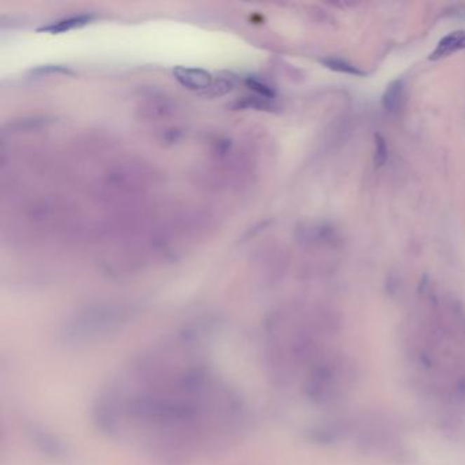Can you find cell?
Returning <instances> with one entry per match:
<instances>
[{"label": "cell", "instance_id": "cell-5", "mask_svg": "<svg viewBox=\"0 0 465 465\" xmlns=\"http://www.w3.org/2000/svg\"><path fill=\"white\" fill-rule=\"evenodd\" d=\"M323 66L328 67L332 72L336 73L348 74V75H355V76H365L366 73L356 67L355 65L349 63L345 59H339V58H326L322 60Z\"/></svg>", "mask_w": 465, "mask_h": 465}, {"label": "cell", "instance_id": "cell-4", "mask_svg": "<svg viewBox=\"0 0 465 465\" xmlns=\"http://www.w3.org/2000/svg\"><path fill=\"white\" fill-rule=\"evenodd\" d=\"M92 20H93L92 15H78V17H72V18H66V20L58 21L56 24L46 26L41 30L43 32H48V33H52V34H59V33H65V32L73 30V29H76V27L85 26V25L89 24Z\"/></svg>", "mask_w": 465, "mask_h": 465}, {"label": "cell", "instance_id": "cell-3", "mask_svg": "<svg viewBox=\"0 0 465 465\" xmlns=\"http://www.w3.org/2000/svg\"><path fill=\"white\" fill-rule=\"evenodd\" d=\"M403 101H404V83L401 79H394L386 86L382 95V107L388 114L394 115L401 109Z\"/></svg>", "mask_w": 465, "mask_h": 465}, {"label": "cell", "instance_id": "cell-6", "mask_svg": "<svg viewBox=\"0 0 465 465\" xmlns=\"http://www.w3.org/2000/svg\"><path fill=\"white\" fill-rule=\"evenodd\" d=\"M375 141V153H374V163L377 167H384L388 161L389 153H388V145L385 138L381 134L374 135Z\"/></svg>", "mask_w": 465, "mask_h": 465}, {"label": "cell", "instance_id": "cell-2", "mask_svg": "<svg viewBox=\"0 0 465 465\" xmlns=\"http://www.w3.org/2000/svg\"><path fill=\"white\" fill-rule=\"evenodd\" d=\"M463 49H465V32L464 30H454L442 37L436 49L430 53L429 60L437 62L440 59L454 55L456 52L463 50Z\"/></svg>", "mask_w": 465, "mask_h": 465}, {"label": "cell", "instance_id": "cell-1", "mask_svg": "<svg viewBox=\"0 0 465 465\" xmlns=\"http://www.w3.org/2000/svg\"><path fill=\"white\" fill-rule=\"evenodd\" d=\"M173 75L180 85L190 90L196 92H210L213 90L216 95L221 93L222 88L228 90L229 85L227 81H216L215 76L206 70L193 69V67H176Z\"/></svg>", "mask_w": 465, "mask_h": 465}]
</instances>
